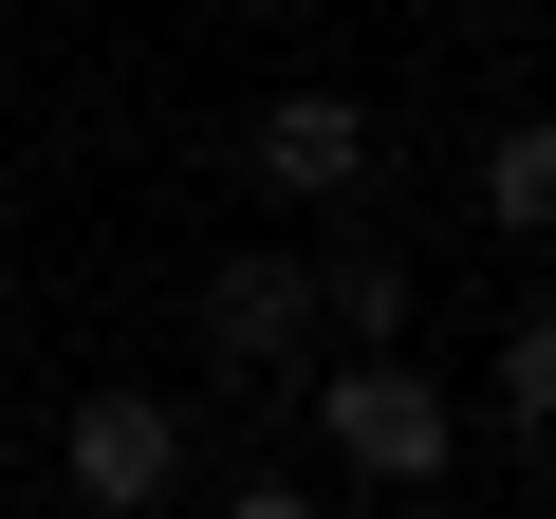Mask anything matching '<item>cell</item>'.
I'll return each mask as SVG.
<instances>
[{"label": "cell", "mask_w": 556, "mask_h": 519, "mask_svg": "<svg viewBox=\"0 0 556 519\" xmlns=\"http://www.w3.org/2000/svg\"><path fill=\"white\" fill-rule=\"evenodd\" d=\"M298 427H316V464H353V482H445V464H464V427H445V390H427L408 353H334Z\"/></svg>", "instance_id": "1"}, {"label": "cell", "mask_w": 556, "mask_h": 519, "mask_svg": "<svg viewBox=\"0 0 556 519\" xmlns=\"http://www.w3.org/2000/svg\"><path fill=\"white\" fill-rule=\"evenodd\" d=\"M56 482H75V519H167V482H186V408H167V390H75Z\"/></svg>", "instance_id": "2"}, {"label": "cell", "mask_w": 556, "mask_h": 519, "mask_svg": "<svg viewBox=\"0 0 556 519\" xmlns=\"http://www.w3.org/2000/svg\"><path fill=\"white\" fill-rule=\"evenodd\" d=\"M298 353H316V260H278V241L204 260V371L223 390H298Z\"/></svg>", "instance_id": "3"}, {"label": "cell", "mask_w": 556, "mask_h": 519, "mask_svg": "<svg viewBox=\"0 0 556 519\" xmlns=\"http://www.w3.org/2000/svg\"><path fill=\"white\" fill-rule=\"evenodd\" d=\"M241 167H260L278 204H353V186H371V112H353L334 75H298V93L260 112V149H241Z\"/></svg>", "instance_id": "4"}, {"label": "cell", "mask_w": 556, "mask_h": 519, "mask_svg": "<svg viewBox=\"0 0 556 519\" xmlns=\"http://www.w3.org/2000/svg\"><path fill=\"white\" fill-rule=\"evenodd\" d=\"M316 334H334V353H390V334H408V260H390V241H334V260H316Z\"/></svg>", "instance_id": "5"}, {"label": "cell", "mask_w": 556, "mask_h": 519, "mask_svg": "<svg viewBox=\"0 0 556 519\" xmlns=\"http://www.w3.org/2000/svg\"><path fill=\"white\" fill-rule=\"evenodd\" d=\"M482 223H501V241H538V223H556V130H538V112H501V130H482Z\"/></svg>", "instance_id": "6"}, {"label": "cell", "mask_w": 556, "mask_h": 519, "mask_svg": "<svg viewBox=\"0 0 556 519\" xmlns=\"http://www.w3.org/2000/svg\"><path fill=\"white\" fill-rule=\"evenodd\" d=\"M482 408H501V445H538V427H556V334H538V316H501V371H482Z\"/></svg>", "instance_id": "7"}, {"label": "cell", "mask_w": 556, "mask_h": 519, "mask_svg": "<svg viewBox=\"0 0 556 519\" xmlns=\"http://www.w3.org/2000/svg\"><path fill=\"white\" fill-rule=\"evenodd\" d=\"M223 519H334V501H316L298 464H241V482H223Z\"/></svg>", "instance_id": "8"}]
</instances>
